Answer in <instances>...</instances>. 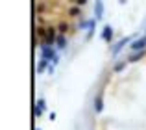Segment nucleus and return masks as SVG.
I'll return each mask as SVG.
<instances>
[{
	"mask_svg": "<svg viewBox=\"0 0 146 130\" xmlns=\"http://www.w3.org/2000/svg\"><path fill=\"white\" fill-rule=\"evenodd\" d=\"M41 58L48 60V62L54 63V65L59 62V54L52 48V45H46V43H41Z\"/></svg>",
	"mask_w": 146,
	"mask_h": 130,
	"instance_id": "nucleus-1",
	"label": "nucleus"
},
{
	"mask_svg": "<svg viewBox=\"0 0 146 130\" xmlns=\"http://www.w3.org/2000/svg\"><path fill=\"white\" fill-rule=\"evenodd\" d=\"M129 43H131V37H129V36H128V37H122V39H118L117 43L113 45V48H111V54H113V56H118V54L122 52V48H124L126 45H129Z\"/></svg>",
	"mask_w": 146,
	"mask_h": 130,
	"instance_id": "nucleus-2",
	"label": "nucleus"
},
{
	"mask_svg": "<svg viewBox=\"0 0 146 130\" xmlns=\"http://www.w3.org/2000/svg\"><path fill=\"white\" fill-rule=\"evenodd\" d=\"M144 47H146V34H144L143 37H139V39H135V41H131V43H129V50H131V52L143 50Z\"/></svg>",
	"mask_w": 146,
	"mask_h": 130,
	"instance_id": "nucleus-3",
	"label": "nucleus"
},
{
	"mask_svg": "<svg viewBox=\"0 0 146 130\" xmlns=\"http://www.w3.org/2000/svg\"><path fill=\"white\" fill-rule=\"evenodd\" d=\"M43 43H46V45H56L57 43V32H56V28H48V32H46V37H44V41Z\"/></svg>",
	"mask_w": 146,
	"mask_h": 130,
	"instance_id": "nucleus-4",
	"label": "nucleus"
},
{
	"mask_svg": "<svg viewBox=\"0 0 146 130\" xmlns=\"http://www.w3.org/2000/svg\"><path fill=\"white\" fill-rule=\"evenodd\" d=\"M94 19L96 21L104 19V2L102 0H96V4H94Z\"/></svg>",
	"mask_w": 146,
	"mask_h": 130,
	"instance_id": "nucleus-5",
	"label": "nucleus"
},
{
	"mask_svg": "<svg viewBox=\"0 0 146 130\" xmlns=\"http://www.w3.org/2000/svg\"><path fill=\"white\" fill-rule=\"evenodd\" d=\"M102 39H104V41H107V43L113 39V28H111L109 24L104 26V30H102Z\"/></svg>",
	"mask_w": 146,
	"mask_h": 130,
	"instance_id": "nucleus-6",
	"label": "nucleus"
},
{
	"mask_svg": "<svg viewBox=\"0 0 146 130\" xmlns=\"http://www.w3.org/2000/svg\"><path fill=\"white\" fill-rule=\"evenodd\" d=\"M57 50H65L67 48V37H65V34H59L57 36Z\"/></svg>",
	"mask_w": 146,
	"mask_h": 130,
	"instance_id": "nucleus-7",
	"label": "nucleus"
},
{
	"mask_svg": "<svg viewBox=\"0 0 146 130\" xmlns=\"http://www.w3.org/2000/svg\"><path fill=\"white\" fill-rule=\"evenodd\" d=\"M104 110V99H102V95H96L94 97V112L100 113Z\"/></svg>",
	"mask_w": 146,
	"mask_h": 130,
	"instance_id": "nucleus-8",
	"label": "nucleus"
},
{
	"mask_svg": "<svg viewBox=\"0 0 146 130\" xmlns=\"http://www.w3.org/2000/svg\"><path fill=\"white\" fill-rule=\"evenodd\" d=\"M44 108H46V102H44V99H39V101H37L35 110H33V113H35V115H41V113L44 112Z\"/></svg>",
	"mask_w": 146,
	"mask_h": 130,
	"instance_id": "nucleus-9",
	"label": "nucleus"
},
{
	"mask_svg": "<svg viewBox=\"0 0 146 130\" xmlns=\"http://www.w3.org/2000/svg\"><path fill=\"white\" fill-rule=\"evenodd\" d=\"M48 65H50V62H48V60L41 58V60H39V65H37V72H39V74H41V72H44V71L48 69Z\"/></svg>",
	"mask_w": 146,
	"mask_h": 130,
	"instance_id": "nucleus-10",
	"label": "nucleus"
},
{
	"mask_svg": "<svg viewBox=\"0 0 146 130\" xmlns=\"http://www.w3.org/2000/svg\"><path fill=\"white\" fill-rule=\"evenodd\" d=\"M144 56V50H137V52H133L131 56L128 58V63H133V62H139L141 58Z\"/></svg>",
	"mask_w": 146,
	"mask_h": 130,
	"instance_id": "nucleus-11",
	"label": "nucleus"
},
{
	"mask_svg": "<svg viewBox=\"0 0 146 130\" xmlns=\"http://www.w3.org/2000/svg\"><path fill=\"white\" fill-rule=\"evenodd\" d=\"M46 32L48 30H44V28H37V36H39L43 41H44V37H46Z\"/></svg>",
	"mask_w": 146,
	"mask_h": 130,
	"instance_id": "nucleus-12",
	"label": "nucleus"
},
{
	"mask_svg": "<svg viewBox=\"0 0 146 130\" xmlns=\"http://www.w3.org/2000/svg\"><path fill=\"white\" fill-rule=\"evenodd\" d=\"M126 65H128V60H126V62H120V63H118V65H117V67H115V69H113V71H115V72H118V71H122V69H124V67H126Z\"/></svg>",
	"mask_w": 146,
	"mask_h": 130,
	"instance_id": "nucleus-13",
	"label": "nucleus"
},
{
	"mask_svg": "<svg viewBox=\"0 0 146 130\" xmlns=\"http://www.w3.org/2000/svg\"><path fill=\"white\" fill-rule=\"evenodd\" d=\"M68 15H74V17H78V15H80V6H78V7H70V9H68Z\"/></svg>",
	"mask_w": 146,
	"mask_h": 130,
	"instance_id": "nucleus-14",
	"label": "nucleus"
},
{
	"mask_svg": "<svg viewBox=\"0 0 146 130\" xmlns=\"http://www.w3.org/2000/svg\"><path fill=\"white\" fill-rule=\"evenodd\" d=\"M67 30H68V24H67V22H61V24H59V34H65Z\"/></svg>",
	"mask_w": 146,
	"mask_h": 130,
	"instance_id": "nucleus-15",
	"label": "nucleus"
},
{
	"mask_svg": "<svg viewBox=\"0 0 146 130\" xmlns=\"http://www.w3.org/2000/svg\"><path fill=\"white\" fill-rule=\"evenodd\" d=\"M87 4V0H76V6H80V7H83Z\"/></svg>",
	"mask_w": 146,
	"mask_h": 130,
	"instance_id": "nucleus-16",
	"label": "nucleus"
},
{
	"mask_svg": "<svg viewBox=\"0 0 146 130\" xmlns=\"http://www.w3.org/2000/svg\"><path fill=\"white\" fill-rule=\"evenodd\" d=\"M37 130H41V128H37Z\"/></svg>",
	"mask_w": 146,
	"mask_h": 130,
	"instance_id": "nucleus-17",
	"label": "nucleus"
}]
</instances>
